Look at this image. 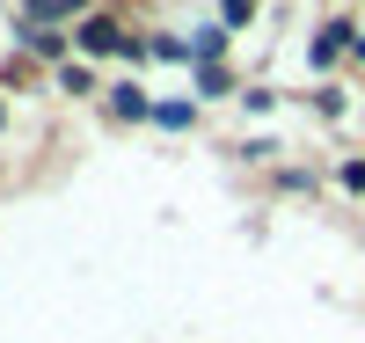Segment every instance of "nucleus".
I'll return each instance as SVG.
<instances>
[{
	"mask_svg": "<svg viewBox=\"0 0 365 343\" xmlns=\"http://www.w3.org/2000/svg\"><path fill=\"white\" fill-rule=\"evenodd\" d=\"M220 51H227V29H197V37H190V58H197V66H220Z\"/></svg>",
	"mask_w": 365,
	"mask_h": 343,
	"instance_id": "5",
	"label": "nucleus"
},
{
	"mask_svg": "<svg viewBox=\"0 0 365 343\" xmlns=\"http://www.w3.org/2000/svg\"><path fill=\"white\" fill-rule=\"evenodd\" d=\"M15 37H22V51H29V58H58V66H66V44H73L66 29H37V22H22Z\"/></svg>",
	"mask_w": 365,
	"mask_h": 343,
	"instance_id": "2",
	"label": "nucleus"
},
{
	"mask_svg": "<svg viewBox=\"0 0 365 343\" xmlns=\"http://www.w3.org/2000/svg\"><path fill=\"white\" fill-rule=\"evenodd\" d=\"M58 81H66V96H96V73H88V66H73V58L58 66Z\"/></svg>",
	"mask_w": 365,
	"mask_h": 343,
	"instance_id": "6",
	"label": "nucleus"
},
{
	"mask_svg": "<svg viewBox=\"0 0 365 343\" xmlns=\"http://www.w3.org/2000/svg\"><path fill=\"white\" fill-rule=\"evenodd\" d=\"M110 110H117V117H132V124H139V117H154V103H146L132 81H125V88H110Z\"/></svg>",
	"mask_w": 365,
	"mask_h": 343,
	"instance_id": "4",
	"label": "nucleus"
},
{
	"mask_svg": "<svg viewBox=\"0 0 365 343\" xmlns=\"http://www.w3.org/2000/svg\"><path fill=\"white\" fill-rule=\"evenodd\" d=\"M249 15H256V0H227V29H241Z\"/></svg>",
	"mask_w": 365,
	"mask_h": 343,
	"instance_id": "9",
	"label": "nucleus"
},
{
	"mask_svg": "<svg viewBox=\"0 0 365 343\" xmlns=\"http://www.w3.org/2000/svg\"><path fill=\"white\" fill-rule=\"evenodd\" d=\"M146 51H154V58H190V44H182V37H154Z\"/></svg>",
	"mask_w": 365,
	"mask_h": 343,
	"instance_id": "8",
	"label": "nucleus"
},
{
	"mask_svg": "<svg viewBox=\"0 0 365 343\" xmlns=\"http://www.w3.org/2000/svg\"><path fill=\"white\" fill-rule=\"evenodd\" d=\"M154 117L168 124V132H182V124H190V117H197V103H154Z\"/></svg>",
	"mask_w": 365,
	"mask_h": 343,
	"instance_id": "7",
	"label": "nucleus"
},
{
	"mask_svg": "<svg viewBox=\"0 0 365 343\" xmlns=\"http://www.w3.org/2000/svg\"><path fill=\"white\" fill-rule=\"evenodd\" d=\"M344 183H351V190H365V161H344Z\"/></svg>",
	"mask_w": 365,
	"mask_h": 343,
	"instance_id": "10",
	"label": "nucleus"
},
{
	"mask_svg": "<svg viewBox=\"0 0 365 343\" xmlns=\"http://www.w3.org/2000/svg\"><path fill=\"white\" fill-rule=\"evenodd\" d=\"M73 44H81V51H132V37H125V29H117L110 15H88Z\"/></svg>",
	"mask_w": 365,
	"mask_h": 343,
	"instance_id": "1",
	"label": "nucleus"
},
{
	"mask_svg": "<svg viewBox=\"0 0 365 343\" xmlns=\"http://www.w3.org/2000/svg\"><path fill=\"white\" fill-rule=\"evenodd\" d=\"M344 44H358V29H351V22H329L322 37H314V66H329V58H336Z\"/></svg>",
	"mask_w": 365,
	"mask_h": 343,
	"instance_id": "3",
	"label": "nucleus"
}]
</instances>
